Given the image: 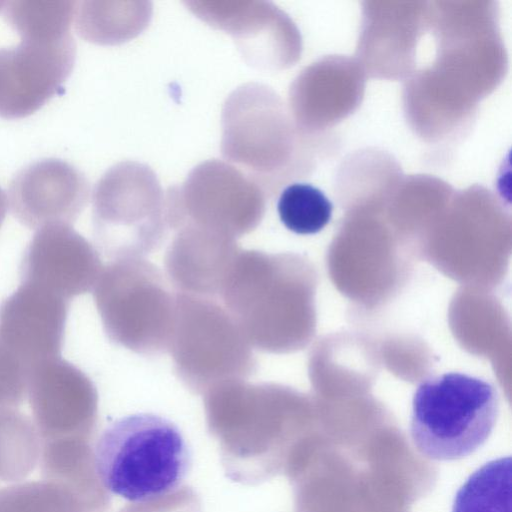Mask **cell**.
<instances>
[{"label": "cell", "mask_w": 512, "mask_h": 512, "mask_svg": "<svg viewBox=\"0 0 512 512\" xmlns=\"http://www.w3.org/2000/svg\"><path fill=\"white\" fill-rule=\"evenodd\" d=\"M85 176L60 159L33 162L10 182L7 203L14 217L30 229L71 225L89 200Z\"/></svg>", "instance_id": "12"}, {"label": "cell", "mask_w": 512, "mask_h": 512, "mask_svg": "<svg viewBox=\"0 0 512 512\" xmlns=\"http://www.w3.org/2000/svg\"><path fill=\"white\" fill-rule=\"evenodd\" d=\"M239 250L236 239L196 226H184L177 230L165 255L170 283L178 292L217 299Z\"/></svg>", "instance_id": "13"}, {"label": "cell", "mask_w": 512, "mask_h": 512, "mask_svg": "<svg viewBox=\"0 0 512 512\" xmlns=\"http://www.w3.org/2000/svg\"><path fill=\"white\" fill-rule=\"evenodd\" d=\"M193 461L190 445L171 420L154 413L130 414L110 423L94 449L102 485L130 502H145L178 488Z\"/></svg>", "instance_id": "2"}, {"label": "cell", "mask_w": 512, "mask_h": 512, "mask_svg": "<svg viewBox=\"0 0 512 512\" xmlns=\"http://www.w3.org/2000/svg\"><path fill=\"white\" fill-rule=\"evenodd\" d=\"M28 370L0 347V410L22 404L28 390Z\"/></svg>", "instance_id": "18"}, {"label": "cell", "mask_w": 512, "mask_h": 512, "mask_svg": "<svg viewBox=\"0 0 512 512\" xmlns=\"http://www.w3.org/2000/svg\"><path fill=\"white\" fill-rule=\"evenodd\" d=\"M198 18L233 37L245 61L264 70L269 58V4L263 1H189Z\"/></svg>", "instance_id": "14"}, {"label": "cell", "mask_w": 512, "mask_h": 512, "mask_svg": "<svg viewBox=\"0 0 512 512\" xmlns=\"http://www.w3.org/2000/svg\"><path fill=\"white\" fill-rule=\"evenodd\" d=\"M168 351L180 381L194 393L245 379L257 362L238 325L218 299L176 291Z\"/></svg>", "instance_id": "5"}, {"label": "cell", "mask_w": 512, "mask_h": 512, "mask_svg": "<svg viewBox=\"0 0 512 512\" xmlns=\"http://www.w3.org/2000/svg\"><path fill=\"white\" fill-rule=\"evenodd\" d=\"M7 211V197L0 188V227L5 219Z\"/></svg>", "instance_id": "19"}, {"label": "cell", "mask_w": 512, "mask_h": 512, "mask_svg": "<svg viewBox=\"0 0 512 512\" xmlns=\"http://www.w3.org/2000/svg\"><path fill=\"white\" fill-rule=\"evenodd\" d=\"M149 2L83 1L76 4L79 34L97 44H118L138 35L151 18Z\"/></svg>", "instance_id": "15"}, {"label": "cell", "mask_w": 512, "mask_h": 512, "mask_svg": "<svg viewBox=\"0 0 512 512\" xmlns=\"http://www.w3.org/2000/svg\"><path fill=\"white\" fill-rule=\"evenodd\" d=\"M27 393L45 451L68 450L95 420L98 395L93 381L61 357L30 371Z\"/></svg>", "instance_id": "8"}, {"label": "cell", "mask_w": 512, "mask_h": 512, "mask_svg": "<svg viewBox=\"0 0 512 512\" xmlns=\"http://www.w3.org/2000/svg\"><path fill=\"white\" fill-rule=\"evenodd\" d=\"M92 223L98 249L111 260L157 250L169 227L165 192L155 173L134 161L107 170L92 193Z\"/></svg>", "instance_id": "6"}, {"label": "cell", "mask_w": 512, "mask_h": 512, "mask_svg": "<svg viewBox=\"0 0 512 512\" xmlns=\"http://www.w3.org/2000/svg\"><path fill=\"white\" fill-rule=\"evenodd\" d=\"M511 457L492 460L458 490L452 512H511Z\"/></svg>", "instance_id": "16"}, {"label": "cell", "mask_w": 512, "mask_h": 512, "mask_svg": "<svg viewBox=\"0 0 512 512\" xmlns=\"http://www.w3.org/2000/svg\"><path fill=\"white\" fill-rule=\"evenodd\" d=\"M69 301L28 283L0 303V347L29 372L61 357Z\"/></svg>", "instance_id": "10"}, {"label": "cell", "mask_w": 512, "mask_h": 512, "mask_svg": "<svg viewBox=\"0 0 512 512\" xmlns=\"http://www.w3.org/2000/svg\"><path fill=\"white\" fill-rule=\"evenodd\" d=\"M333 205L318 188L305 183L287 186L280 194L277 211L290 231L309 235L321 231L330 221Z\"/></svg>", "instance_id": "17"}, {"label": "cell", "mask_w": 512, "mask_h": 512, "mask_svg": "<svg viewBox=\"0 0 512 512\" xmlns=\"http://www.w3.org/2000/svg\"><path fill=\"white\" fill-rule=\"evenodd\" d=\"M75 1H8L1 12L19 37L0 47V117L23 118L62 87L75 62Z\"/></svg>", "instance_id": "1"}, {"label": "cell", "mask_w": 512, "mask_h": 512, "mask_svg": "<svg viewBox=\"0 0 512 512\" xmlns=\"http://www.w3.org/2000/svg\"><path fill=\"white\" fill-rule=\"evenodd\" d=\"M102 268L96 248L71 225L51 224L25 248L20 280L70 301L94 288Z\"/></svg>", "instance_id": "11"}, {"label": "cell", "mask_w": 512, "mask_h": 512, "mask_svg": "<svg viewBox=\"0 0 512 512\" xmlns=\"http://www.w3.org/2000/svg\"><path fill=\"white\" fill-rule=\"evenodd\" d=\"M3 3H4V1H0V9H1V8H2V6H3Z\"/></svg>", "instance_id": "20"}, {"label": "cell", "mask_w": 512, "mask_h": 512, "mask_svg": "<svg viewBox=\"0 0 512 512\" xmlns=\"http://www.w3.org/2000/svg\"><path fill=\"white\" fill-rule=\"evenodd\" d=\"M165 204L169 228L191 225L236 239L261 222L265 194L236 167L213 159L195 167L182 186L169 188Z\"/></svg>", "instance_id": "7"}, {"label": "cell", "mask_w": 512, "mask_h": 512, "mask_svg": "<svg viewBox=\"0 0 512 512\" xmlns=\"http://www.w3.org/2000/svg\"><path fill=\"white\" fill-rule=\"evenodd\" d=\"M274 96L264 84L246 83L227 97L222 109V156L265 195L272 191L277 169Z\"/></svg>", "instance_id": "9"}, {"label": "cell", "mask_w": 512, "mask_h": 512, "mask_svg": "<svg viewBox=\"0 0 512 512\" xmlns=\"http://www.w3.org/2000/svg\"><path fill=\"white\" fill-rule=\"evenodd\" d=\"M499 407L498 390L490 381L460 372L430 376L413 395L412 441L429 459L464 458L488 439Z\"/></svg>", "instance_id": "3"}, {"label": "cell", "mask_w": 512, "mask_h": 512, "mask_svg": "<svg viewBox=\"0 0 512 512\" xmlns=\"http://www.w3.org/2000/svg\"><path fill=\"white\" fill-rule=\"evenodd\" d=\"M163 272L144 258L103 266L93 297L108 339L145 356L168 351L176 292Z\"/></svg>", "instance_id": "4"}]
</instances>
